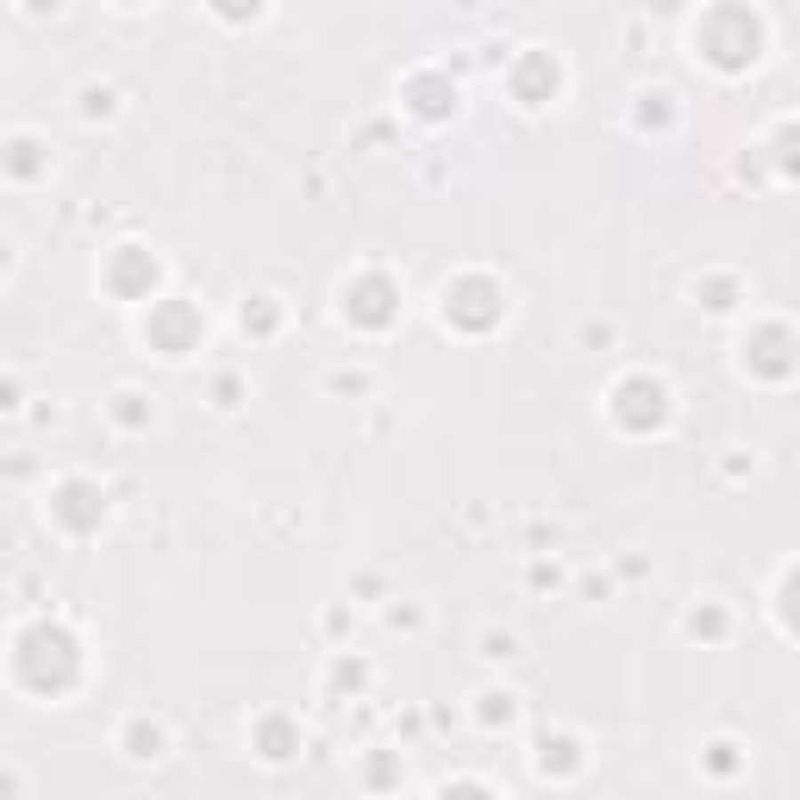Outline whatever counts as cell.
Wrapping results in <instances>:
<instances>
[{
    "label": "cell",
    "instance_id": "7a4b0ae2",
    "mask_svg": "<svg viewBox=\"0 0 800 800\" xmlns=\"http://www.w3.org/2000/svg\"><path fill=\"white\" fill-rule=\"evenodd\" d=\"M44 7L57 13V0H26V13H44Z\"/></svg>",
    "mask_w": 800,
    "mask_h": 800
},
{
    "label": "cell",
    "instance_id": "6da1fadb",
    "mask_svg": "<svg viewBox=\"0 0 800 800\" xmlns=\"http://www.w3.org/2000/svg\"><path fill=\"white\" fill-rule=\"evenodd\" d=\"M125 744H132L125 756H138V763H144V756H163V732H156V725H132Z\"/></svg>",
    "mask_w": 800,
    "mask_h": 800
}]
</instances>
